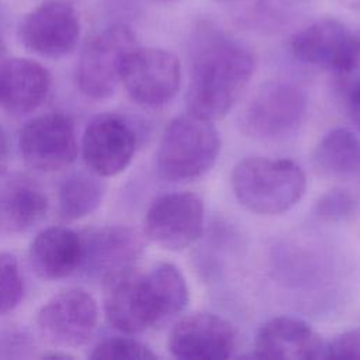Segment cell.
Listing matches in <instances>:
<instances>
[{
    "label": "cell",
    "instance_id": "cell-1",
    "mask_svg": "<svg viewBox=\"0 0 360 360\" xmlns=\"http://www.w3.org/2000/svg\"><path fill=\"white\" fill-rule=\"evenodd\" d=\"M255 65L243 42L210 24L198 27L190 45L188 111L212 121L226 115L249 84Z\"/></svg>",
    "mask_w": 360,
    "mask_h": 360
},
{
    "label": "cell",
    "instance_id": "cell-2",
    "mask_svg": "<svg viewBox=\"0 0 360 360\" xmlns=\"http://www.w3.org/2000/svg\"><path fill=\"white\" fill-rule=\"evenodd\" d=\"M103 285L104 315L112 328L127 335L167 323L181 314L188 302L183 273L167 262L143 271L135 266Z\"/></svg>",
    "mask_w": 360,
    "mask_h": 360
},
{
    "label": "cell",
    "instance_id": "cell-3",
    "mask_svg": "<svg viewBox=\"0 0 360 360\" xmlns=\"http://www.w3.org/2000/svg\"><path fill=\"white\" fill-rule=\"evenodd\" d=\"M231 181L238 201L260 215L291 210L307 190L304 170L290 159H243L235 166Z\"/></svg>",
    "mask_w": 360,
    "mask_h": 360
},
{
    "label": "cell",
    "instance_id": "cell-4",
    "mask_svg": "<svg viewBox=\"0 0 360 360\" xmlns=\"http://www.w3.org/2000/svg\"><path fill=\"white\" fill-rule=\"evenodd\" d=\"M219 134L202 115L191 111L172 120L156 153L158 174L167 181H187L205 174L217 162Z\"/></svg>",
    "mask_w": 360,
    "mask_h": 360
},
{
    "label": "cell",
    "instance_id": "cell-5",
    "mask_svg": "<svg viewBox=\"0 0 360 360\" xmlns=\"http://www.w3.org/2000/svg\"><path fill=\"white\" fill-rule=\"evenodd\" d=\"M136 46V35L125 24H112L94 34L83 46L76 82L89 98L111 97L121 83V69L127 55Z\"/></svg>",
    "mask_w": 360,
    "mask_h": 360
},
{
    "label": "cell",
    "instance_id": "cell-6",
    "mask_svg": "<svg viewBox=\"0 0 360 360\" xmlns=\"http://www.w3.org/2000/svg\"><path fill=\"white\" fill-rule=\"evenodd\" d=\"M121 83L135 103L165 105L181 86L180 60L166 49L136 45L122 63Z\"/></svg>",
    "mask_w": 360,
    "mask_h": 360
},
{
    "label": "cell",
    "instance_id": "cell-7",
    "mask_svg": "<svg viewBox=\"0 0 360 360\" xmlns=\"http://www.w3.org/2000/svg\"><path fill=\"white\" fill-rule=\"evenodd\" d=\"M290 52L304 65L340 76L360 59V35L352 32L342 21L323 17L307 24L291 37Z\"/></svg>",
    "mask_w": 360,
    "mask_h": 360
},
{
    "label": "cell",
    "instance_id": "cell-8",
    "mask_svg": "<svg viewBox=\"0 0 360 360\" xmlns=\"http://www.w3.org/2000/svg\"><path fill=\"white\" fill-rule=\"evenodd\" d=\"M97 323V301L77 287L56 292L37 314V326L42 338L62 350L86 345L93 338Z\"/></svg>",
    "mask_w": 360,
    "mask_h": 360
},
{
    "label": "cell",
    "instance_id": "cell-9",
    "mask_svg": "<svg viewBox=\"0 0 360 360\" xmlns=\"http://www.w3.org/2000/svg\"><path fill=\"white\" fill-rule=\"evenodd\" d=\"M204 222L205 207L198 194L167 193L149 205L143 219V233L163 249L181 250L202 235Z\"/></svg>",
    "mask_w": 360,
    "mask_h": 360
},
{
    "label": "cell",
    "instance_id": "cell-10",
    "mask_svg": "<svg viewBox=\"0 0 360 360\" xmlns=\"http://www.w3.org/2000/svg\"><path fill=\"white\" fill-rule=\"evenodd\" d=\"M307 111V96L290 82L263 84L249 100L242 124L245 131L259 139H280L292 134Z\"/></svg>",
    "mask_w": 360,
    "mask_h": 360
},
{
    "label": "cell",
    "instance_id": "cell-11",
    "mask_svg": "<svg viewBox=\"0 0 360 360\" xmlns=\"http://www.w3.org/2000/svg\"><path fill=\"white\" fill-rule=\"evenodd\" d=\"M18 148L24 162L38 172L65 169L79 153L75 124L62 112L37 115L21 128Z\"/></svg>",
    "mask_w": 360,
    "mask_h": 360
},
{
    "label": "cell",
    "instance_id": "cell-12",
    "mask_svg": "<svg viewBox=\"0 0 360 360\" xmlns=\"http://www.w3.org/2000/svg\"><path fill=\"white\" fill-rule=\"evenodd\" d=\"M138 146V134L132 124L118 114H100L86 127L80 152L87 170L111 177L124 172Z\"/></svg>",
    "mask_w": 360,
    "mask_h": 360
},
{
    "label": "cell",
    "instance_id": "cell-13",
    "mask_svg": "<svg viewBox=\"0 0 360 360\" xmlns=\"http://www.w3.org/2000/svg\"><path fill=\"white\" fill-rule=\"evenodd\" d=\"M80 37L76 8L63 0H46L24 15L18 25V39L31 53L62 58L70 53Z\"/></svg>",
    "mask_w": 360,
    "mask_h": 360
},
{
    "label": "cell",
    "instance_id": "cell-14",
    "mask_svg": "<svg viewBox=\"0 0 360 360\" xmlns=\"http://www.w3.org/2000/svg\"><path fill=\"white\" fill-rule=\"evenodd\" d=\"M82 242L80 271L103 284L135 267L145 246L142 235L127 225H105L84 231Z\"/></svg>",
    "mask_w": 360,
    "mask_h": 360
},
{
    "label": "cell",
    "instance_id": "cell-15",
    "mask_svg": "<svg viewBox=\"0 0 360 360\" xmlns=\"http://www.w3.org/2000/svg\"><path fill=\"white\" fill-rule=\"evenodd\" d=\"M172 356L181 360H219L232 356L236 332L229 321L211 312L180 318L167 339Z\"/></svg>",
    "mask_w": 360,
    "mask_h": 360
},
{
    "label": "cell",
    "instance_id": "cell-16",
    "mask_svg": "<svg viewBox=\"0 0 360 360\" xmlns=\"http://www.w3.org/2000/svg\"><path fill=\"white\" fill-rule=\"evenodd\" d=\"M48 198L30 176L0 167V235L25 232L46 215Z\"/></svg>",
    "mask_w": 360,
    "mask_h": 360
},
{
    "label": "cell",
    "instance_id": "cell-17",
    "mask_svg": "<svg viewBox=\"0 0 360 360\" xmlns=\"http://www.w3.org/2000/svg\"><path fill=\"white\" fill-rule=\"evenodd\" d=\"M255 357L260 359H323L325 342L305 321L276 316L260 326L255 339Z\"/></svg>",
    "mask_w": 360,
    "mask_h": 360
},
{
    "label": "cell",
    "instance_id": "cell-18",
    "mask_svg": "<svg viewBox=\"0 0 360 360\" xmlns=\"http://www.w3.org/2000/svg\"><path fill=\"white\" fill-rule=\"evenodd\" d=\"M52 77L45 66L30 58L0 62V108L13 115L38 110L51 91Z\"/></svg>",
    "mask_w": 360,
    "mask_h": 360
},
{
    "label": "cell",
    "instance_id": "cell-19",
    "mask_svg": "<svg viewBox=\"0 0 360 360\" xmlns=\"http://www.w3.org/2000/svg\"><path fill=\"white\" fill-rule=\"evenodd\" d=\"M83 257L82 233L68 226H48L32 239L28 260L42 280L66 278L80 270Z\"/></svg>",
    "mask_w": 360,
    "mask_h": 360
},
{
    "label": "cell",
    "instance_id": "cell-20",
    "mask_svg": "<svg viewBox=\"0 0 360 360\" xmlns=\"http://www.w3.org/2000/svg\"><path fill=\"white\" fill-rule=\"evenodd\" d=\"M314 165L319 173L347 179L360 170V139L349 128L328 131L314 150Z\"/></svg>",
    "mask_w": 360,
    "mask_h": 360
},
{
    "label": "cell",
    "instance_id": "cell-21",
    "mask_svg": "<svg viewBox=\"0 0 360 360\" xmlns=\"http://www.w3.org/2000/svg\"><path fill=\"white\" fill-rule=\"evenodd\" d=\"M104 193L101 176L90 170L70 173L59 187V211L65 219H82L100 207Z\"/></svg>",
    "mask_w": 360,
    "mask_h": 360
},
{
    "label": "cell",
    "instance_id": "cell-22",
    "mask_svg": "<svg viewBox=\"0 0 360 360\" xmlns=\"http://www.w3.org/2000/svg\"><path fill=\"white\" fill-rule=\"evenodd\" d=\"M24 295V276L17 257L0 252V316L14 311Z\"/></svg>",
    "mask_w": 360,
    "mask_h": 360
},
{
    "label": "cell",
    "instance_id": "cell-23",
    "mask_svg": "<svg viewBox=\"0 0 360 360\" xmlns=\"http://www.w3.org/2000/svg\"><path fill=\"white\" fill-rule=\"evenodd\" d=\"M89 356L97 360H149L158 357L145 343L125 336H111L100 340Z\"/></svg>",
    "mask_w": 360,
    "mask_h": 360
},
{
    "label": "cell",
    "instance_id": "cell-24",
    "mask_svg": "<svg viewBox=\"0 0 360 360\" xmlns=\"http://www.w3.org/2000/svg\"><path fill=\"white\" fill-rule=\"evenodd\" d=\"M354 195L345 188H332L323 193L314 205V214L326 222L346 221L356 212Z\"/></svg>",
    "mask_w": 360,
    "mask_h": 360
},
{
    "label": "cell",
    "instance_id": "cell-25",
    "mask_svg": "<svg viewBox=\"0 0 360 360\" xmlns=\"http://www.w3.org/2000/svg\"><path fill=\"white\" fill-rule=\"evenodd\" d=\"M312 0H260L252 11V18H255L260 25H269L271 28L278 27L291 18L290 15L297 10L304 7L302 4L311 3Z\"/></svg>",
    "mask_w": 360,
    "mask_h": 360
},
{
    "label": "cell",
    "instance_id": "cell-26",
    "mask_svg": "<svg viewBox=\"0 0 360 360\" xmlns=\"http://www.w3.org/2000/svg\"><path fill=\"white\" fill-rule=\"evenodd\" d=\"M323 359H360V330H347L325 342Z\"/></svg>",
    "mask_w": 360,
    "mask_h": 360
},
{
    "label": "cell",
    "instance_id": "cell-27",
    "mask_svg": "<svg viewBox=\"0 0 360 360\" xmlns=\"http://www.w3.org/2000/svg\"><path fill=\"white\" fill-rule=\"evenodd\" d=\"M28 347V336L17 330H0V356L8 350V356H13L11 350H21Z\"/></svg>",
    "mask_w": 360,
    "mask_h": 360
},
{
    "label": "cell",
    "instance_id": "cell-28",
    "mask_svg": "<svg viewBox=\"0 0 360 360\" xmlns=\"http://www.w3.org/2000/svg\"><path fill=\"white\" fill-rule=\"evenodd\" d=\"M7 156H8V138L3 127L0 125V167L6 166Z\"/></svg>",
    "mask_w": 360,
    "mask_h": 360
},
{
    "label": "cell",
    "instance_id": "cell-29",
    "mask_svg": "<svg viewBox=\"0 0 360 360\" xmlns=\"http://www.w3.org/2000/svg\"><path fill=\"white\" fill-rule=\"evenodd\" d=\"M340 6L345 8L353 10V11H360V0H336Z\"/></svg>",
    "mask_w": 360,
    "mask_h": 360
},
{
    "label": "cell",
    "instance_id": "cell-30",
    "mask_svg": "<svg viewBox=\"0 0 360 360\" xmlns=\"http://www.w3.org/2000/svg\"><path fill=\"white\" fill-rule=\"evenodd\" d=\"M44 357H51V359H72L73 356L69 353H59V352H53V353H48L44 354Z\"/></svg>",
    "mask_w": 360,
    "mask_h": 360
},
{
    "label": "cell",
    "instance_id": "cell-31",
    "mask_svg": "<svg viewBox=\"0 0 360 360\" xmlns=\"http://www.w3.org/2000/svg\"><path fill=\"white\" fill-rule=\"evenodd\" d=\"M218 1H224V3H231V1H238V0H218Z\"/></svg>",
    "mask_w": 360,
    "mask_h": 360
},
{
    "label": "cell",
    "instance_id": "cell-32",
    "mask_svg": "<svg viewBox=\"0 0 360 360\" xmlns=\"http://www.w3.org/2000/svg\"><path fill=\"white\" fill-rule=\"evenodd\" d=\"M155 1H172V0H155Z\"/></svg>",
    "mask_w": 360,
    "mask_h": 360
},
{
    "label": "cell",
    "instance_id": "cell-33",
    "mask_svg": "<svg viewBox=\"0 0 360 360\" xmlns=\"http://www.w3.org/2000/svg\"><path fill=\"white\" fill-rule=\"evenodd\" d=\"M356 125H357V127H359V128H360V121H359V122H357V124H356Z\"/></svg>",
    "mask_w": 360,
    "mask_h": 360
}]
</instances>
